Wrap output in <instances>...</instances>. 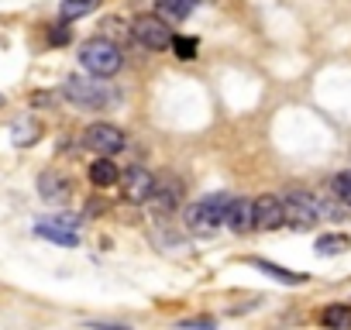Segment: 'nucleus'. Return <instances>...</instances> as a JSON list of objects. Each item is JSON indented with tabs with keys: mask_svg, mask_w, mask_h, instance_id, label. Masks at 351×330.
<instances>
[{
	"mask_svg": "<svg viewBox=\"0 0 351 330\" xmlns=\"http://www.w3.org/2000/svg\"><path fill=\"white\" fill-rule=\"evenodd\" d=\"M80 66L90 73V76H100V79H110L121 66H124V55L117 49V42L110 38H90L80 45Z\"/></svg>",
	"mask_w": 351,
	"mask_h": 330,
	"instance_id": "obj_1",
	"label": "nucleus"
},
{
	"mask_svg": "<svg viewBox=\"0 0 351 330\" xmlns=\"http://www.w3.org/2000/svg\"><path fill=\"white\" fill-rule=\"evenodd\" d=\"M228 203H231L228 193H210V196L190 203V210H186V227H190L193 234H200V238L217 234V227H224Z\"/></svg>",
	"mask_w": 351,
	"mask_h": 330,
	"instance_id": "obj_2",
	"label": "nucleus"
},
{
	"mask_svg": "<svg viewBox=\"0 0 351 330\" xmlns=\"http://www.w3.org/2000/svg\"><path fill=\"white\" fill-rule=\"evenodd\" d=\"M100 76H69L62 83V97L76 107L86 110H104L107 103H114V90L107 83H97Z\"/></svg>",
	"mask_w": 351,
	"mask_h": 330,
	"instance_id": "obj_3",
	"label": "nucleus"
},
{
	"mask_svg": "<svg viewBox=\"0 0 351 330\" xmlns=\"http://www.w3.org/2000/svg\"><path fill=\"white\" fill-rule=\"evenodd\" d=\"M128 31H131V38L138 42V45H145V49H152V52H162V49H172V28H169V21L162 18V14H138L131 25H128Z\"/></svg>",
	"mask_w": 351,
	"mask_h": 330,
	"instance_id": "obj_4",
	"label": "nucleus"
},
{
	"mask_svg": "<svg viewBox=\"0 0 351 330\" xmlns=\"http://www.w3.org/2000/svg\"><path fill=\"white\" fill-rule=\"evenodd\" d=\"M124 144H128V138H124V131L117 124L97 120V124H90L83 131V148H90L97 155H117V151H124Z\"/></svg>",
	"mask_w": 351,
	"mask_h": 330,
	"instance_id": "obj_5",
	"label": "nucleus"
},
{
	"mask_svg": "<svg viewBox=\"0 0 351 330\" xmlns=\"http://www.w3.org/2000/svg\"><path fill=\"white\" fill-rule=\"evenodd\" d=\"M282 207H286V224L293 231H310L320 220V203L310 193H289L282 200Z\"/></svg>",
	"mask_w": 351,
	"mask_h": 330,
	"instance_id": "obj_6",
	"label": "nucleus"
},
{
	"mask_svg": "<svg viewBox=\"0 0 351 330\" xmlns=\"http://www.w3.org/2000/svg\"><path fill=\"white\" fill-rule=\"evenodd\" d=\"M155 186H158V179L145 165H131L128 173H121V193L128 203H148L155 196Z\"/></svg>",
	"mask_w": 351,
	"mask_h": 330,
	"instance_id": "obj_7",
	"label": "nucleus"
},
{
	"mask_svg": "<svg viewBox=\"0 0 351 330\" xmlns=\"http://www.w3.org/2000/svg\"><path fill=\"white\" fill-rule=\"evenodd\" d=\"M35 234H38V238H49V241H56V244H62V248H73V244L80 241V220L69 217V214L49 217V220H42V224L35 227Z\"/></svg>",
	"mask_w": 351,
	"mask_h": 330,
	"instance_id": "obj_8",
	"label": "nucleus"
},
{
	"mask_svg": "<svg viewBox=\"0 0 351 330\" xmlns=\"http://www.w3.org/2000/svg\"><path fill=\"white\" fill-rule=\"evenodd\" d=\"M286 224V207L279 196H258L255 200V231H279Z\"/></svg>",
	"mask_w": 351,
	"mask_h": 330,
	"instance_id": "obj_9",
	"label": "nucleus"
},
{
	"mask_svg": "<svg viewBox=\"0 0 351 330\" xmlns=\"http://www.w3.org/2000/svg\"><path fill=\"white\" fill-rule=\"evenodd\" d=\"M224 227H231L234 234L255 231V200L231 196V203H228V214H224Z\"/></svg>",
	"mask_w": 351,
	"mask_h": 330,
	"instance_id": "obj_10",
	"label": "nucleus"
},
{
	"mask_svg": "<svg viewBox=\"0 0 351 330\" xmlns=\"http://www.w3.org/2000/svg\"><path fill=\"white\" fill-rule=\"evenodd\" d=\"M38 193H42L45 203H66L69 193H73V183L62 173H42L38 176Z\"/></svg>",
	"mask_w": 351,
	"mask_h": 330,
	"instance_id": "obj_11",
	"label": "nucleus"
},
{
	"mask_svg": "<svg viewBox=\"0 0 351 330\" xmlns=\"http://www.w3.org/2000/svg\"><path fill=\"white\" fill-rule=\"evenodd\" d=\"M90 183L100 186V190H110L121 183V169L114 165V155H100L93 165H90Z\"/></svg>",
	"mask_w": 351,
	"mask_h": 330,
	"instance_id": "obj_12",
	"label": "nucleus"
},
{
	"mask_svg": "<svg viewBox=\"0 0 351 330\" xmlns=\"http://www.w3.org/2000/svg\"><path fill=\"white\" fill-rule=\"evenodd\" d=\"M197 4H200V0H155V11L165 21H186L197 11Z\"/></svg>",
	"mask_w": 351,
	"mask_h": 330,
	"instance_id": "obj_13",
	"label": "nucleus"
},
{
	"mask_svg": "<svg viewBox=\"0 0 351 330\" xmlns=\"http://www.w3.org/2000/svg\"><path fill=\"white\" fill-rule=\"evenodd\" d=\"M320 323L330 327V330H351V306H348V303L327 306V309L320 313Z\"/></svg>",
	"mask_w": 351,
	"mask_h": 330,
	"instance_id": "obj_14",
	"label": "nucleus"
},
{
	"mask_svg": "<svg viewBox=\"0 0 351 330\" xmlns=\"http://www.w3.org/2000/svg\"><path fill=\"white\" fill-rule=\"evenodd\" d=\"M100 8V0H62L59 4V18L62 21H76V18H86L90 11Z\"/></svg>",
	"mask_w": 351,
	"mask_h": 330,
	"instance_id": "obj_15",
	"label": "nucleus"
},
{
	"mask_svg": "<svg viewBox=\"0 0 351 330\" xmlns=\"http://www.w3.org/2000/svg\"><path fill=\"white\" fill-rule=\"evenodd\" d=\"M252 265L262 268V272H269L272 279H279V282H286V285H303V282H306L303 272H286V268H279V265H272V262H262V258H255Z\"/></svg>",
	"mask_w": 351,
	"mask_h": 330,
	"instance_id": "obj_16",
	"label": "nucleus"
},
{
	"mask_svg": "<svg viewBox=\"0 0 351 330\" xmlns=\"http://www.w3.org/2000/svg\"><path fill=\"white\" fill-rule=\"evenodd\" d=\"M348 234H327L317 241V255H344L348 251Z\"/></svg>",
	"mask_w": 351,
	"mask_h": 330,
	"instance_id": "obj_17",
	"label": "nucleus"
},
{
	"mask_svg": "<svg viewBox=\"0 0 351 330\" xmlns=\"http://www.w3.org/2000/svg\"><path fill=\"white\" fill-rule=\"evenodd\" d=\"M152 200L158 203L162 214H169L176 203H180V186H176V183H172V186H155V196H152Z\"/></svg>",
	"mask_w": 351,
	"mask_h": 330,
	"instance_id": "obj_18",
	"label": "nucleus"
},
{
	"mask_svg": "<svg viewBox=\"0 0 351 330\" xmlns=\"http://www.w3.org/2000/svg\"><path fill=\"white\" fill-rule=\"evenodd\" d=\"M330 193L351 210V169H348V173H337V176L330 179Z\"/></svg>",
	"mask_w": 351,
	"mask_h": 330,
	"instance_id": "obj_19",
	"label": "nucleus"
},
{
	"mask_svg": "<svg viewBox=\"0 0 351 330\" xmlns=\"http://www.w3.org/2000/svg\"><path fill=\"white\" fill-rule=\"evenodd\" d=\"M172 52H176V59H197V38L176 35V38H172Z\"/></svg>",
	"mask_w": 351,
	"mask_h": 330,
	"instance_id": "obj_20",
	"label": "nucleus"
},
{
	"mask_svg": "<svg viewBox=\"0 0 351 330\" xmlns=\"http://www.w3.org/2000/svg\"><path fill=\"white\" fill-rule=\"evenodd\" d=\"M38 138V127L32 124V120H21V124H14V144H32Z\"/></svg>",
	"mask_w": 351,
	"mask_h": 330,
	"instance_id": "obj_21",
	"label": "nucleus"
},
{
	"mask_svg": "<svg viewBox=\"0 0 351 330\" xmlns=\"http://www.w3.org/2000/svg\"><path fill=\"white\" fill-rule=\"evenodd\" d=\"M49 42H52V45H66V42H69V28H66V25H56V28L49 31Z\"/></svg>",
	"mask_w": 351,
	"mask_h": 330,
	"instance_id": "obj_22",
	"label": "nucleus"
},
{
	"mask_svg": "<svg viewBox=\"0 0 351 330\" xmlns=\"http://www.w3.org/2000/svg\"><path fill=\"white\" fill-rule=\"evenodd\" d=\"M180 327L183 330H190V327H214V316H193V320H183Z\"/></svg>",
	"mask_w": 351,
	"mask_h": 330,
	"instance_id": "obj_23",
	"label": "nucleus"
},
{
	"mask_svg": "<svg viewBox=\"0 0 351 330\" xmlns=\"http://www.w3.org/2000/svg\"><path fill=\"white\" fill-rule=\"evenodd\" d=\"M0 107H4V97H0Z\"/></svg>",
	"mask_w": 351,
	"mask_h": 330,
	"instance_id": "obj_24",
	"label": "nucleus"
}]
</instances>
